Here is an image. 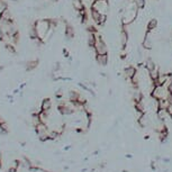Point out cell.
<instances>
[{"mask_svg": "<svg viewBox=\"0 0 172 172\" xmlns=\"http://www.w3.org/2000/svg\"><path fill=\"white\" fill-rule=\"evenodd\" d=\"M135 3L140 9H143L145 7V0H135Z\"/></svg>", "mask_w": 172, "mask_h": 172, "instance_id": "obj_19", "label": "cell"}, {"mask_svg": "<svg viewBox=\"0 0 172 172\" xmlns=\"http://www.w3.org/2000/svg\"><path fill=\"white\" fill-rule=\"evenodd\" d=\"M96 40H97V33H92L89 32L88 37H87V43L90 47H94V44H96Z\"/></svg>", "mask_w": 172, "mask_h": 172, "instance_id": "obj_10", "label": "cell"}, {"mask_svg": "<svg viewBox=\"0 0 172 172\" xmlns=\"http://www.w3.org/2000/svg\"><path fill=\"white\" fill-rule=\"evenodd\" d=\"M94 50L96 52V54H108V49L105 40H102L101 36H99L98 34H97V40H96V44L94 46Z\"/></svg>", "mask_w": 172, "mask_h": 172, "instance_id": "obj_4", "label": "cell"}, {"mask_svg": "<svg viewBox=\"0 0 172 172\" xmlns=\"http://www.w3.org/2000/svg\"><path fill=\"white\" fill-rule=\"evenodd\" d=\"M96 62H97L98 64L101 65V67H106L108 63V54H97L96 56Z\"/></svg>", "mask_w": 172, "mask_h": 172, "instance_id": "obj_5", "label": "cell"}, {"mask_svg": "<svg viewBox=\"0 0 172 172\" xmlns=\"http://www.w3.org/2000/svg\"><path fill=\"white\" fill-rule=\"evenodd\" d=\"M156 65H155V63H154V61L152 59H146V61H145V64H144V67L145 69H148V71H151V70H153L154 67H155Z\"/></svg>", "mask_w": 172, "mask_h": 172, "instance_id": "obj_14", "label": "cell"}, {"mask_svg": "<svg viewBox=\"0 0 172 172\" xmlns=\"http://www.w3.org/2000/svg\"><path fill=\"white\" fill-rule=\"evenodd\" d=\"M65 36L67 40H72L74 37V30H73L72 25L69 23H65Z\"/></svg>", "mask_w": 172, "mask_h": 172, "instance_id": "obj_9", "label": "cell"}, {"mask_svg": "<svg viewBox=\"0 0 172 172\" xmlns=\"http://www.w3.org/2000/svg\"><path fill=\"white\" fill-rule=\"evenodd\" d=\"M158 27V20L156 19H150L148 23V32H152Z\"/></svg>", "mask_w": 172, "mask_h": 172, "instance_id": "obj_13", "label": "cell"}, {"mask_svg": "<svg viewBox=\"0 0 172 172\" xmlns=\"http://www.w3.org/2000/svg\"><path fill=\"white\" fill-rule=\"evenodd\" d=\"M142 46L144 47L145 50H151L152 49V40L150 38V32H148L144 36L142 40Z\"/></svg>", "mask_w": 172, "mask_h": 172, "instance_id": "obj_7", "label": "cell"}, {"mask_svg": "<svg viewBox=\"0 0 172 172\" xmlns=\"http://www.w3.org/2000/svg\"><path fill=\"white\" fill-rule=\"evenodd\" d=\"M72 6L75 9V11H81L84 9V5L82 0H72Z\"/></svg>", "mask_w": 172, "mask_h": 172, "instance_id": "obj_12", "label": "cell"}, {"mask_svg": "<svg viewBox=\"0 0 172 172\" xmlns=\"http://www.w3.org/2000/svg\"><path fill=\"white\" fill-rule=\"evenodd\" d=\"M52 22L51 19L49 18H43V19H38L34 23V27H35L36 34H37V38L43 43L44 38L47 35L50 28H51Z\"/></svg>", "mask_w": 172, "mask_h": 172, "instance_id": "obj_1", "label": "cell"}, {"mask_svg": "<svg viewBox=\"0 0 172 172\" xmlns=\"http://www.w3.org/2000/svg\"><path fill=\"white\" fill-rule=\"evenodd\" d=\"M7 9H8V6H7L6 0H0V11H1V13H5Z\"/></svg>", "mask_w": 172, "mask_h": 172, "instance_id": "obj_18", "label": "cell"}, {"mask_svg": "<svg viewBox=\"0 0 172 172\" xmlns=\"http://www.w3.org/2000/svg\"><path fill=\"white\" fill-rule=\"evenodd\" d=\"M91 10V17H92V19H94V22L96 23V24H98L99 23V19H100V17H101V15H100L98 11H96V10H92V9H90Z\"/></svg>", "mask_w": 172, "mask_h": 172, "instance_id": "obj_15", "label": "cell"}, {"mask_svg": "<svg viewBox=\"0 0 172 172\" xmlns=\"http://www.w3.org/2000/svg\"><path fill=\"white\" fill-rule=\"evenodd\" d=\"M13 1H17V0H13Z\"/></svg>", "mask_w": 172, "mask_h": 172, "instance_id": "obj_21", "label": "cell"}, {"mask_svg": "<svg viewBox=\"0 0 172 172\" xmlns=\"http://www.w3.org/2000/svg\"><path fill=\"white\" fill-rule=\"evenodd\" d=\"M140 8L136 6L135 3H129L128 7L125 9V11L123 13V17H121V23L123 25H131L135 19L137 18Z\"/></svg>", "mask_w": 172, "mask_h": 172, "instance_id": "obj_2", "label": "cell"}, {"mask_svg": "<svg viewBox=\"0 0 172 172\" xmlns=\"http://www.w3.org/2000/svg\"><path fill=\"white\" fill-rule=\"evenodd\" d=\"M50 108H51V100L45 99L43 101V104H42V109H43V110H47Z\"/></svg>", "mask_w": 172, "mask_h": 172, "instance_id": "obj_17", "label": "cell"}, {"mask_svg": "<svg viewBox=\"0 0 172 172\" xmlns=\"http://www.w3.org/2000/svg\"><path fill=\"white\" fill-rule=\"evenodd\" d=\"M90 9L98 11L100 15H108L109 3H108V0H92Z\"/></svg>", "mask_w": 172, "mask_h": 172, "instance_id": "obj_3", "label": "cell"}, {"mask_svg": "<svg viewBox=\"0 0 172 172\" xmlns=\"http://www.w3.org/2000/svg\"><path fill=\"white\" fill-rule=\"evenodd\" d=\"M5 47H6V50L9 52V53H15V52H16L15 44H13V43H6Z\"/></svg>", "mask_w": 172, "mask_h": 172, "instance_id": "obj_16", "label": "cell"}, {"mask_svg": "<svg viewBox=\"0 0 172 172\" xmlns=\"http://www.w3.org/2000/svg\"><path fill=\"white\" fill-rule=\"evenodd\" d=\"M128 43V34H127V30L125 28L121 27V47L125 49Z\"/></svg>", "mask_w": 172, "mask_h": 172, "instance_id": "obj_6", "label": "cell"}, {"mask_svg": "<svg viewBox=\"0 0 172 172\" xmlns=\"http://www.w3.org/2000/svg\"><path fill=\"white\" fill-rule=\"evenodd\" d=\"M38 63H40V61H38L37 59H33V60H30V61H27L26 64H25L26 70L27 71L34 70V69H36V67H38Z\"/></svg>", "mask_w": 172, "mask_h": 172, "instance_id": "obj_8", "label": "cell"}, {"mask_svg": "<svg viewBox=\"0 0 172 172\" xmlns=\"http://www.w3.org/2000/svg\"><path fill=\"white\" fill-rule=\"evenodd\" d=\"M3 13H1V11H0V20L3 19Z\"/></svg>", "mask_w": 172, "mask_h": 172, "instance_id": "obj_20", "label": "cell"}, {"mask_svg": "<svg viewBox=\"0 0 172 172\" xmlns=\"http://www.w3.org/2000/svg\"><path fill=\"white\" fill-rule=\"evenodd\" d=\"M124 74H125V77H126V78L132 79L133 77L136 74V69H135L133 65H129V67H127L126 69L124 70Z\"/></svg>", "mask_w": 172, "mask_h": 172, "instance_id": "obj_11", "label": "cell"}]
</instances>
